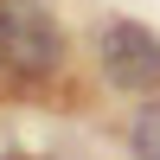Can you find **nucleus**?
I'll list each match as a JSON object with an SVG mask.
<instances>
[{
    "instance_id": "nucleus-1",
    "label": "nucleus",
    "mask_w": 160,
    "mask_h": 160,
    "mask_svg": "<svg viewBox=\"0 0 160 160\" xmlns=\"http://www.w3.org/2000/svg\"><path fill=\"white\" fill-rule=\"evenodd\" d=\"M0 58L19 77H45L64 58V32L45 0H0Z\"/></svg>"
},
{
    "instance_id": "nucleus-2",
    "label": "nucleus",
    "mask_w": 160,
    "mask_h": 160,
    "mask_svg": "<svg viewBox=\"0 0 160 160\" xmlns=\"http://www.w3.org/2000/svg\"><path fill=\"white\" fill-rule=\"evenodd\" d=\"M96 58L122 90H160V38L141 19H102L96 26Z\"/></svg>"
},
{
    "instance_id": "nucleus-3",
    "label": "nucleus",
    "mask_w": 160,
    "mask_h": 160,
    "mask_svg": "<svg viewBox=\"0 0 160 160\" xmlns=\"http://www.w3.org/2000/svg\"><path fill=\"white\" fill-rule=\"evenodd\" d=\"M128 141H135V160H160V102H148V109L135 115Z\"/></svg>"
}]
</instances>
